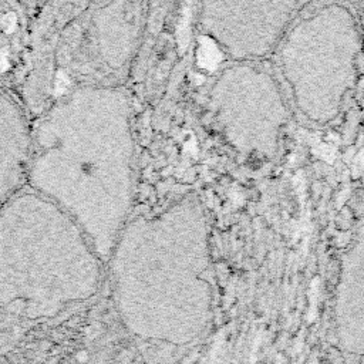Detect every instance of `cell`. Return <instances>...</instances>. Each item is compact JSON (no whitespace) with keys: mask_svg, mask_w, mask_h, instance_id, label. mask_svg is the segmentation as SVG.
<instances>
[{"mask_svg":"<svg viewBox=\"0 0 364 364\" xmlns=\"http://www.w3.org/2000/svg\"><path fill=\"white\" fill-rule=\"evenodd\" d=\"M294 90L304 115L318 124L333 121L354 87L363 33L344 3H328L296 28Z\"/></svg>","mask_w":364,"mask_h":364,"instance_id":"1","label":"cell"},{"mask_svg":"<svg viewBox=\"0 0 364 364\" xmlns=\"http://www.w3.org/2000/svg\"><path fill=\"white\" fill-rule=\"evenodd\" d=\"M333 334L346 364H364V222L341 257L333 301Z\"/></svg>","mask_w":364,"mask_h":364,"instance_id":"2","label":"cell"}]
</instances>
